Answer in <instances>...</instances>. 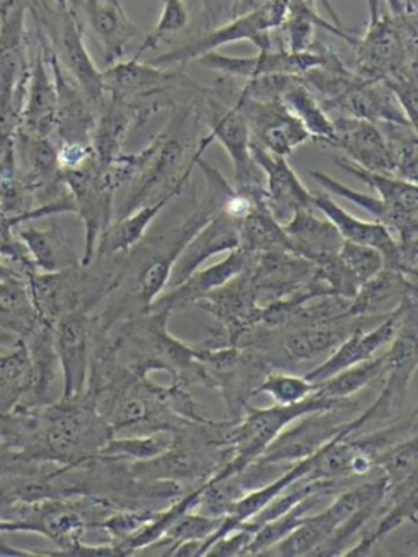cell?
I'll use <instances>...</instances> for the list:
<instances>
[{
  "mask_svg": "<svg viewBox=\"0 0 418 557\" xmlns=\"http://www.w3.org/2000/svg\"><path fill=\"white\" fill-rule=\"evenodd\" d=\"M355 70L366 81L417 74V15H369L368 28L356 38Z\"/></svg>",
  "mask_w": 418,
  "mask_h": 557,
  "instance_id": "obj_1",
  "label": "cell"
},
{
  "mask_svg": "<svg viewBox=\"0 0 418 557\" xmlns=\"http://www.w3.org/2000/svg\"><path fill=\"white\" fill-rule=\"evenodd\" d=\"M359 403L349 399L333 409L304 413L291 422L280 435L265 448L257 459L265 462L294 465L319 451L323 445L343 432L356 433L371 419V410L359 413Z\"/></svg>",
  "mask_w": 418,
  "mask_h": 557,
  "instance_id": "obj_2",
  "label": "cell"
},
{
  "mask_svg": "<svg viewBox=\"0 0 418 557\" xmlns=\"http://www.w3.org/2000/svg\"><path fill=\"white\" fill-rule=\"evenodd\" d=\"M287 9H290V0H268L261 8L232 17L228 24L211 28L202 37L183 47L173 48L147 63L169 70L180 64L192 63L202 54L218 51L225 45L238 44V41H250L258 51L274 50L271 32L281 27L286 18Z\"/></svg>",
  "mask_w": 418,
  "mask_h": 557,
  "instance_id": "obj_3",
  "label": "cell"
},
{
  "mask_svg": "<svg viewBox=\"0 0 418 557\" xmlns=\"http://www.w3.org/2000/svg\"><path fill=\"white\" fill-rule=\"evenodd\" d=\"M219 100L234 107L247 123L251 141L271 154L290 158L300 146L310 141L303 123L290 112L283 100H255L242 96L231 84V77L222 76L209 89Z\"/></svg>",
  "mask_w": 418,
  "mask_h": 557,
  "instance_id": "obj_4",
  "label": "cell"
},
{
  "mask_svg": "<svg viewBox=\"0 0 418 557\" xmlns=\"http://www.w3.org/2000/svg\"><path fill=\"white\" fill-rule=\"evenodd\" d=\"M36 21L45 28L48 44L46 47L54 54L67 76L77 84L95 110L103 102L107 92L101 71L95 66L84 44V28L69 9L54 8L39 2L35 9Z\"/></svg>",
  "mask_w": 418,
  "mask_h": 557,
  "instance_id": "obj_5",
  "label": "cell"
},
{
  "mask_svg": "<svg viewBox=\"0 0 418 557\" xmlns=\"http://www.w3.org/2000/svg\"><path fill=\"white\" fill-rule=\"evenodd\" d=\"M198 102L202 122L209 125V136L231 159L235 190L251 200L265 201L263 172L251 156V136L244 116L206 87L199 92Z\"/></svg>",
  "mask_w": 418,
  "mask_h": 557,
  "instance_id": "obj_6",
  "label": "cell"
},
{
  "mask_svg": "<svg viewBox=\"0 0 418 557\" xmlns=\"http://www.w3.org/2000/svg\"><path fill=\"white\" fill-rule=\"evenodd\" d=\"M61 175L74 201L75 214L84 224L81 265L88 267L94 263L101 233L110 226L113 218L114 190L104 182L100 162L95 156L78 168L61 171Z\"/></svg>",
  "mask_w": 418,
  "mask_h": 557,
  "instance_id": "obj_7",
  "label": "cell"
},
{
  "mask_svg": "<svg viewBox=\"0 0 418 557\" xmlns=\"http://www.w3.org/2000/svg\"><path fill=\"white\" fill-rule=\"evenodd\" d=\"M329 50L304 51L293 53L287 50L258 51L255 57H225L211 51L202 54L196 63L202 67L231 79H255L263 76H303L307 71L323 66Z\"/></svg>",
  "mask_w": 418,
  "mask_h": 557,
  "instance_id": "obj_8",
  "label": "cell"
},
{
  "mask_svg": "<svg viewBox=\"0 0 418 557\" xmlns=\"http://www.w3.org/2000/svg\"><path fill=\"white\" fill-rule=\"evenodd\" d=\"M94 315L74 311L54 322V348L62 371V400L81 399L90 371Z\"/></svg>",
  "mask_w": 418,
  "mask_h": 557,
  "instance_id": "obj_9",
  "label": "cell"
},
{
  "mask_svg": "<svg viewBox=\"0 0 418 557\" xmlns=\"http://www.w3.org/2000/svg\"><path fill=\"white\" fill-rule=\"evenodd\" d=\"M415 305H417V295L407 296L391 312H388L384 319L372 325L369 331L358 329V331L353 332L345 342H342L332 351V355L323 363L306 374L307 380L312 381V383H322V381L329 380L330 376L345 370V368L374 358L376 351L391 345L395 335L398 334L405 314Z\"/></svg>",
  "mask_w": 418,
  "mask_h": 557,
  "instance_id": "obj_10",
  "label": "cell"
},
{
  "mask_svg": "<svg viewBox=\"0 0 418 557\" xmlns=\"http://www.w3.org/2000/svg\"><path fill=\"white\" fill-rule=\"evenodd\" d=\"M248 272L260 308L304 292L316 280V265L287 250L257 253Z\"/></svg>",
  "mask_w": 418,
  "mask_h": 557,
  "instance_id": "obj_11",
  "label": "cell"
},
{
  "mask_svg": "<svg viewBox=\"0 0 418 557\" xmlns=\"http://www.w3.org/2000/svg\"><path fill=\"white\" fill-rule=\"evenodd\" d=\"M67 9L82 28L87 25L95 35L107 67L123 61L131 45L140 37L123 5L114 4L113 0H67Z\"/></svg>",
  "mask_w": 418,
  "mask_h": 557,
  "instance_id": "obj_12",
  "label": "cell"
},
{
  "mask_svg": "<svg viewBox=\"0 0 418 557\" xmlns=\"http://www.w3.org/2000/svg\"><path fill=\"white\" fill-rule=\"evenodd\" d=\"M250 269V267H248ZM248 269L221 288L199 299L195 306L218 319L228 334L225 347H235L241 335L260 324L261 309L257 302Z\"/></svg>",
  "mask_w": 418,
  "mask_h": 557,
  "instance_id": "obj_13",
  "label": "cell"
},
{
  "mask_svg": "<svg viewBox=\"0 0 418 557\" xmlns=\"http://www.w3.org/2000/svg\"><path fill=\"white\" fill-rule=\"evenodd\" d=\"M251 156L265 178V203L278 223L286 224L296 211L314 210L312 191L291 168L287 158L271 154L251 141Z\"/></svg>",
  "mask_w": 418,
  "mask_h": 557,
  "instance_id": "obj_14",
  "label": "cell"
},
{
  "mask_svg": "<svg viewBox=\"0 0 418 557\" xmlns=\"http://www.w3.org/2000/svg\"><path fill=\"white\" fill-rule=\"evenodd\" d=\"M104 92L120 99H136V97L152 96L160 92H175V90H196L198 83L176 71H167L165 67L140 63V58H131L118 61L107 70L101 71Z\"/></svg>",
  "mask_w": 418,
  "mask_h": 557,
  "instance_id": "obj_15",
  "label": "cell"
},
{
  "mask_svg": "<svg viewBox=\"0 0 418 557\" xmlns=\"http://www.w3.org/2000/svg\"><path fill=\"white\" fill-rule=\"evenodd\" d=\"M41 41L56 84V125L52 138L65 145H90L97 110L88 102L77 84L62 70L42 38Z\"/></svg>",
  "mask_w": 418,
  "mask_h": 557,
  "instance_id": "obj_16",
  "label": "cell"
},
{
  "mask_svg": "<svg viewBox=\"0 0 418 557\" xmlns=\"http://www.w3.org/2000/svg\"><path fill=\"white\" fill-rule=\"evenodd\" d=\"M241 246V221L218 210L185 244L182 252L176 257L175 263L170 273L167 288L180 285L185 282L199 267L222 252H231Z\"/></svg>",
  "mask_w": 418,
  "mask_h": 557,
  "instance_id": "obj_17",
  "label": "cell"
},
{
  "mask_svg": "<svg viewBox=\"0 0 418 557\" xmlns=\"http://www.w3.org/2000/svg\"><path fill=\"white\" fill-rule=\"evenodd\" d=\"M254 253L245 252L241 247L231 250L222 262L208 269L196 270L185 282L167 288L146 311H169L172 314L179 309L195 306L199 299L245 272L254 262Z\"/></svg>",
  "mask_w": 418,
  "mask_h": 557,
  "instance_id": "obj_18",
  "label": "cell"
},
{
  "mask_svg": "<svg viewBox=\"0 0 418 557\" xmlns=\"http://www.w3.org/2000/svg\"><path fill=\"white\" fill-rule=\"evenodd\" d=\"M332 125L333 141L330 146L342 151L343 158L368 171L392 175L391 149L379 125L343 115L332 119Z\"/></svg>",
  "mask_w": 418,
  "mask_h": 557,
  "instance_id": "obj_19",
  "label": "cell"
},
{
  "mask_svg": "<svg viewBox=\"0 0 418 557\" xmlns=\"http://www.w3.org/2000/svg\"><path fill=\"white\" fill-rule=\"evenodd\" d=\"M56 125V84L46 58L45 45L39 41L32 60L25 97L20 112L19 132L26 135L52 138Z\"/></svg>",
  "mask_w": 418,
  "mask_h": 557,
  "instance_id": "obj_20",
  "label": "cell"
},
{
  "mask_svg": "<svg viewBox=\"0 0 418 557\" xmlns=\"http://www.w3.org/2000/svg\"><path fill=\"white\" fill-rule=\"evenodd\" d=\"M391 312V311H389ZM382 315H368V318H343L323 324L304 325L284 335L281 347L287 363H304L325 354H332L342 342H345L358 329H368V324L384 318ZM378 324V322H376Z\"/></svg>",
  "mask_w": 418,
  "mask_h": 557,
  "instance_id": "obj_21",
  "label": "cell"
},
{
  "mask_svg": "<svg viewBox=\"0 0 418 557\" xmlns=\"http://www.w3.org/2000/svg\"><path fill=\"white\" fill-rule=\"evenodd\" d=\"M314 210L320 211L339 231L343 240L372 247L381 252L384 269L394 270L397 262V239L394 234L376 221L359 220L343 210L329 194L312 191Z\"/></svg>",
  "mask_w": 418,
  "mask_h": 557,
  "instance_id": "obj_22",
  "label": "cell"
},
{
  "mask_svg": "<svg viewBox=\"0 0 418 557\" xmlns=\"http://www.w3.org/2000/svg\"><path fill=\"white\" fill-rule=\"evenodd\" d=\"M290 252L309 260L314 265L339 256L343 237L329 220H320L314 210H300L283 224Z\"/></svg>",
  "mask_w": 418,
  "mask_h": 557,
  "instance_id": "obj_23",
  "label": "cell"
},
{
  "mask_svg": "<svg viewBox=\"0 0 418 557\" xmlns=\"http://www.w3.org/2000/svg\"><path fill=\"white\" fill-rule=\"evenodd\" d=\"M35 265L36 272L54 273L81 265V256L74 249L71 237L58 223L41 230L33 226V221L20 224L15 230Z\"/></svg>",
  "mask_w": 418,
  "mask_h": 557,
  "instance_id": "obj_24",
  "label": "cell"
},
{
  "mask_svg": "<svg viewBox=\"0 0 418 557\" xmlns=\"http://www.w3.org/2000/svg\"><path fill=\"white\" fill-rule=\"evenodd\" d=\"M133 129H136V120L130 103L107 94L95 113L91 129L90 146L95 159L104 165L116 158Z\"/></svg>",
  "mask_w": 418,
  "mask_h": 557,
  "instance_id": "obj_25",
  "label": "cell"
},
{
  "mask_svg": "<svg viewBox=\"0 0 418 557\" xmlns=\"http://www.w3.org/2000/svg\"><path fill=\"white\" fill-rule=\"evenodd\" d=\"M175 197L176 195H167V197L160 198L153 203L144 205L127 216L118 218L114 223H110V226L101 233L100 239H98L95 260H110L130 252L146 237L152 221Z\"/></svg>",
  "mask_w": 418,
  "mask_h": 557,
  "instance_id": "obj_26",
  "label": "cell"
},
{
  "mask_svg": "<svg viewBox=\"0 0 418 557\" xmlns=\"http://www.w3.org/2000/svg\"><path fill=\"white\" fill-rule=\"evenodd\" d=\"M410 295H417V282L395 272V270L382 269L378 275L359 286L355 298L349 299L345 318L388 314L382 311L385 306L391 302L397 306L402 299Z\"/></svg>",
  "mask_w": 418,
  "mask_h": 557,
  "instance_id": "obj_27",
  "label": "cell"
},
{
  "mask_svg": "<svg viewBox=\"0 0 418 557\" xmlns=\"http://www.w3.org/2000/svg\"><path fill=\"white\" fill-rule=\"evenodd\" d=\"M336 168L342 169L346 174L353 175L366 187L372 188L378 197L391 208L398 216L407 220L418 221V187L414 182L404 181L391 174L382 172H372L368 169L359 168L353 164L343 156L333 158Z\"/></svg>",
  "mask_w": 418,
  "mask_h": 557,
  "instance_id": "obj_28",
  "label": "cell"
},
{
  "mask_svg": "<svg viewBox=\"0 0 418 557\" xmlns=\"http://www.w3.org/2000/svg\"><path fill=\"white\" fill-rule=\"evenodd\" d=\"M307 175L320 187L325 188L327 194L345 198V200L352 201L353 205L365 210L366 213L371 214L376 223H381L382 226L388 227L394 234L395 239H418V221L398 216L381 198L365 194V191L353 190V188L346 187L342 182L335 181L325 172L317 171V169L316 171H307Z\"/></svg>",
  "mask_w": 418,
  "mask_h": 557,
  "instance_id": "obj_29",
  "label": "cell"
},
{
  "mask_svg": "<svg viewBox=\"0 0 418 557\" xmlns=\"http://www.w3.org/2000/svg\"><path fill=\"white\" fill-rule=\"evenodd\" d=\"M41 321L25 280L0 282V331L25 338Z\"/></svg>",
  "mask_w": 418,
  "mask_h": 557,
  "instance_id": "obj_30",
  "label": "cell"
},
{
  "mask_svg": "<svg viewBox=\"0 0 418 557\" xmlns=\"http://www.w3.org/2000/svg\"><path fill=\"white\" fill-rule=\"evenodd\" d=\"M284 106L303 123L314 141L330 146L333 141V125L329 113L322 109L317 97L304 84L303 77L297 76L281 96Z\"/></svg>",
  "mask_w": 418,
  "mask_h": 557,
  "instance_id": "obj_31",
  "label": "cell"
},
{
  "mask_svg": "<svg viewBox=\"0 0 418 557\" xmlns=\"http://www.w3.org/2000/svg\"><path fill=\"white\" fill-rule=\"evenodd\" d=\"M238 247L254 256L276 252V250L290 252L283 224L278 223L276 218L270 213L265 203L255 205L250 213L241 221V246Z\"/></svg>",
  "mask_w": 418,
  "mask_h": 557,
  "instance_id": "obj_32",
  "label": "cell"
},
{
  "mask_svg": "<svg viewBox=\"0 0 418 557\" xmlns=\"http://www.w3.org/2000/svg\"><path fill=\"white\" fill-rule=\"evenodd\" d=\"M385 370V355L353 364L339 373L330 376L329 380L317 383L316 396L327 399H346L355 396L359 391L368 387L369 384L382 380Z\"/></svg>",
  "mask_w": 418,
  "mask_h": 557,
  "instance_id": "obj_33",
  "label": "cell"
},
{
  "mask_svg": "<svg viewBox=\"0 0 418 557\" xmlns=\"http://www.w3.org/2000/svg\"><path fill=\"white\" fill-rule=\"evenodd\" d=\"M330 497L325 494H314L309 497L300 500L299 504L294 505L291 510L286 513L280 515V517L273 518V520L267 521L261 524L257 531H255L254 540H251L250 546H248L247 554L245 556H261L265 550L270 549L274 544L280 543L281 540L287 536L294 528L299 527L303 523L304 518L307 515L312 513L314 508L323 500V498Z\"/></svg>",
  "mask_w": 418,
  "mask_h": 557,
  "instance_id": "obj_34",
  "label": "cell"
},
{
  "mask_svg": "<svg viewBox=\"0 0 418 557\" xmlns=\"http://www.w3.org/2000/svg\"><path fill=\"white\" fill-rule=\"evenodd\" d=\"M173 442V432L146 433V435L110 436L98 456L121 459V461H146L156 458L169 449Z\"/></svg>",
  "mask_w": 418,
  "mask_h": 557,
  "instance_id": "obj_35",
  "label": "cell"
},
{
  "mask_svg": "<svg viewBox=\"0 0 418 557\" xmlns=\"http://www.w3.org/2000/svg\"><path fill=\"white\" fill-rule=\"evenodd\" d=\"M379 128L384 133L391 149L392 175L417 184L418 174V141L417 128L414 126L392 125L382 123Z\"/></svg>",
  "mask_w": 418,
  "mask_h": 557,
  "instance_id": "obj_36",
  "label": "cell"
},
{
  "mask_svg": "<svg viewBox=\"0 0 418 557\" xmlns=\"http://www.w3.org/2000/svg\"><path fill=\"white\" fill-rule=\"evenodd\" d=\"M417 433L389 446L376 458V468L384 474L385 485L402 484L417 478L418 472Z\"/></svg>",
  "mask_w": 418,
  "mask_h": 557,
  "instance_id": "obj_37",
  "label": "cell"
},
{
  "mask_svg": "<svg viewBox=\"0 0 418 557\" xmlns=\"http://www.w3.org/2000/svg\"><path fill=\"white\" fill-rule=\"evenodd\" d=\"M316 393L317 383H312L306 376L268 371L257 389L254 391V397L258 394H268L280 406H291V404H299L316 396Z\"/></svg>",
  "mask_w": 418,
  "mask_h": 557,
  "instance_id": "obj_38",
  "label": "cell"
},
{
  "mask_svg": "<svg viewBox=\"0 0 418 557\" xmlns=\"http://www.w3.org/2000/svg\"><path fill=\"white\" fill-rule=\"evenodd\" d=\"M189 24V12L185 0H162V11L156 27L144 37L143 44L137 48L134 58H140L147 51L156 50L167 37L185 30Z\"/></svg>",
  "mask_w": 418,
  "mask_h": 557,
  "instance_id": "obj_39",
  "label": "cell"
},
{
  "mask_svg": "<svg viewBox=\"0 0 418 557\" xmlns=\"http://www.w3.org/2000/svg\"><path fill=\"white\" fill-rule=\"evenodd\" d=\"M222 520L224 518L208 517L195 510H186L173 520L159 541L172 546L189 540H201L206 543L221 527Z\"/></svg>",
  "mask_w": 418,
  "mask_h": 557,
  "instance_id": "obj_40",
  "label": "cell"
},
{
  "mask_svg": "<svg viewBox=\"0 0 418 557\" xmlns=\"http://www.w3.org/2000/svg\"><path fill=\"white\" fill-rule=\"evenodd\" d=\"M339 259L355 276L359 285L368 282L369 278L378 275L384 269V259H382L379 250L361 246V244L348 243V240H343L339 250Z\"/></svg>",
  "mask_w": 418,
  "mask_h": 557,
  "instance_id": "obj_41",
  "label": "cell"
},
{
  "mask_svg": "<svg viewBox=\"0 0 418 557\" xmlns=\"http://www.w3.org/2000/svg\"><path fill=\"white\" fill-rule=\"evenodd\" d=\"M20 224H23L20 218L0 216V257L15 263L28 275H33L36 273L35 265L22 240L16 237L15 230Z\"/></svg>",
  "mask_w": 418,
  "mask_h": 557,
  "instance_id": "obj_42",
  "label": "cell"
},
{
  "mask_svg": "<svg viewBox=\"0 0 418 557\" xmlns=\"http://www.w3.org/2000/svg\"><path fill=\"white\" fill-rule=\"evenodd\" d=\"M255 531L257 528L251 527L250 523H242L235 530L229 531L224 536L216 540L211 546L206 550L205 556L208 557H234L245 556L251 540H254Z\"/></svg>",
  "mask_w": 418,
  "mask_h": 557,
  "instance_id": "obj_43",
  "label": "cell"
},
{
  "mask_svg": "<svg viewBox=\"0 0 418 557\" xmlns=\"http://www.w3.org/2000/svg\"><path fill=\"white\" fill-rule=\"evenodd\" d=\"M28 273L20 269L15 263L0 257V282H9V280H28Z\"/></svg>",
  "mask_w": 418,
  "mask_h": 557,
  "instance_id": "obj_44",
  "label": "cell"
},
{
  "mask_svg": "<svg viewBox=\"0 0 418 557\" xmlns=\"http://www.w3.org/2000/svg\"><path fill=\"white\" fill-rule=\"evenodd\" d=\"M268 0H235L234 9H232V17L237 15L247 14V12L255 11L267 4Z\"/></svg>",
  "mask_w": 418,
  "mask_h": 557,
  "instance_id": "obj_45",
  "label": "cell"
},
{
  "mask_svg": "<svg viewBox=\"0 0 418 557\" xmlns=\"http://www.w3.org/2000/svg\"><path fill=\"white\" fill-rule=\"evenodd\" d=\"M12 2L13 0H0V14H2V12L5 11Z\"/></svg>",
  "mask_w": 418,
  "mask_h": 557,
  "instance_id": "obj_46",
  "label": "cell"
},
{
  "mask_svg": "<svg viewBox=\"0 0 418 557\" xmlns=\"http://www.w3.org/2000/svg\"><path fill=\"white\" fill-rule=\"evenodd\" d=\"M54 2L59 5V8L67 9V0H54Z\"/></svg>",
  "mask_w": 418,
  "mask_h": 557,
  "instance_id": "obj_47",
  "label": "cell"
},
{
  "mask_svg": "<svg viewBox=\"0 0 418 557\" xmlns=\"http://www.w3.org/2000/svg\"><path fill=\"white\" fill-rule=\"evenodd\" d=\"M114 4H121V0H113Z\"/></svg>",
  "mask_w": 418,
  "mask_h": 557,
  "instance_id": "obj_48",
  "label": "cell"
},
{
  "mask_svg": "<svg viewBox=\"0 0 418 557\" xmlns=\"http://www.w3.org/2000/svg\"><path fill=\"white\" fill-rule=\"evenodd\" d=\"M0 216H2V213H0Z\"/></svg>",
  "mask_w": 418,
  "mask_h": 557,
  "instance_id": "obj_49",
  "label": "cell"
}]
</instances>
